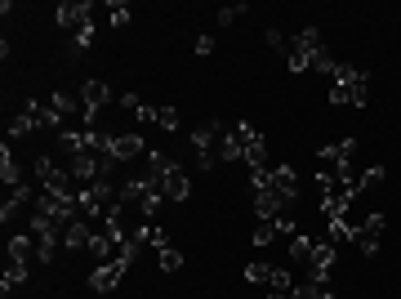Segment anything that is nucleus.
Here are the masks:
<instances>
[{
    "mask_svg": "<svg viewBox=\"0 0 401 299\" xmlns=\"http://www.w3.org/2000/svg\"><path fill=\"white\" fill-rule=\"evenodd\" d=\"M156 125H161V130H178V112H174V107H156Z\"/></svg>",
    "mask_w": 401,
    "mask_h": 299,
    "instance_id": "32",
    "label": "nucleus"
},
{
    "mask_svg": "<svg viewBox=\"0 0 401 299\" xmlns=\"http://www.w3.org/2000/svg\"><path fill=\"white\" fill-rule=\"evenodd\" d=\"M90 232H94V228H90V219H76V223H71V228L63 232V246H67V250L90 246Z\"/></svg>",
    "mask_w": 401,
    "mask_h": 299,
    "instance_id": "19",
    "label": "nucleus"
},
{
    "mask_svg": "<svg viewBox=\"0 0 401 299\" xmlns=\"http://www.w3.org/2000/svg\"><path fill=\"white\" fill-rule=\"evenodd\" d=\"M246 165L250 170H267V139H254L246 148Z\"/></svg>",
    "mask_w": 401,
    "mask_h": 299,
    "instance_id": "23",
    "label": "nucleus"
},
{
    "mask_svg": "<svg viewBox=\"0 0 401 299\" xmlns=\"http://www.w3.org/2000/svg\"><path fill=\"white\" fill-rule=\"evenodd\" d=\"M223 121H201L197 130H192V152H197V165L201 170H214L218 161V148H223Z\"/></svg>",
    "mask_w": 401,
    "mask_h": 299,
    "instance_id": "4",
    "label": "nucleus"
},
{
    "mask_svg": "<svg viewBox=\"0 0 401 299\" xmlns=\"http://www.w3.org/2000/svg\"><path fill=\"white\" fill-rule=\"evenodd\" d=\"M308 71H321V76H330V81H335L339 63H335V54H330V50H317V54H312V67H308Z\"/></svg>",
    "mask_w": 401,
    "mask_h": 299,
    "instance_id": "24",
    "label": "nucleus"
},
{
    "mask_svg": "<svg viewBox=\"0 0 401 299\" xmlns=\"http://www.w3.org/2000/svg\"><path fill=\"white\" fill-rule=\"evenodd\" d=\"M22 281H27V264H22V259H9L5 281H0V286H5V295H9V286H22Z\"/></svg>",
    "mask_w": 401,
    "mask_h": 299,
    "instance_id": "26",
    "label": "nucleus"
},
{
    "mask_svg": "<svg viewBox=\"0 0 401 299\" xmlns=\"http://www.w3.org/2000/svg\"><path fill=\"white\" fill-rule=\"evenodd\" d=\"M36 130H41V121H36L31 112H18L14 121H9V139H31Z\"/></svg>",
    "mask_w": 401,
    "mask_h": 299,
    "instance_id": "21",
    "label": "nucleus"
},
{
    "mask_svg": "<svg viewBox=\"0 0 401 299\" xmlns=\"http://www.w3.org/2000/svg\"><path fill=\"white\" fill-rule=\"evenodd\" d=\"M148 193H152V179H129V183L120 188V206H143Z\"/></svg>",
    "mask_w": 401,
    "mask_h": 299,
    "instance_id": "18",
    "label": "nucleus"
},
{
    "mask_svg": "<svg viewBox=\"0 0 401 299\" xmlns=\"http://www.w3.org/2000/svg\"><path fill=\"white\" fill-rule=\"evenodd\" d=\"M192 54H197V58H210V54H214V36H210V32H205V36H197Z\"/></svg>",
    "mask_w": 401,
    "mask_h": 299,
    "instance_id": "34",
    "label": "nucleus"
},
{
    "mask_svg": "<svg viewBox=\"0 0 401 299\" xmlns=\"http://www.w3.org/2000/svg\"><path fill=\"white\" fill-rule=\"evenodd\" d=\"M120 107H125V112H134V116H139V112H143V107H148V103H143L139 94L129 90V94H120Z\"/></svg>",
    "mask_w": 401,
    "mask_h": 299,
    "instance_id": "36",
    "label": "nucleus"
},
{
    "mask_svg": "<svg viewBox=\"0 0 401 299\" xmlns=\"http://www.w3.org/2000/svg\"><path fill=\"white\" fill-rule=\"evenodd\" d=\"M241 14H246V5H227V9H218V22L227 27V22H237Z\"/></svg>",
    "mask_w": 401,
    "mask_h": 299,
    "instance_id": "37",
    "label": "nucleus"
},
{
    "mask_svg": "<svg viewBox=\"0 0 401 299\" xmlns=\"http://www.w3.org/2000/svg\"><path fill=\"white\" fill-rule=\"evenodd\" d=\"M0 179H5L9 188H18V183H22V170H18L14 152H9V143H5V148H0Z\"/></svg>",
    "mask_w": 401,
    "mask_h": 299,
    "instance_id": "20",
    "label": "nucleus"
},
{
    "mask_svg": "<svg viewBox=\"0 0 401 299\" xmlns=\"http://www.w3.org/2000/svg\"><path fill=\"white\" fill-rule=\"evenodd\" d=\"M161 193H165V201H188L192 197V183H188L183 165H169V170L161 174Z\"/></svg>",
    "mask_w": 401,
    "mask_h": 299,
    "instance_id": "9",
    "label": "nucleus"
},
{
    "mask_svg": "<svg viewBox=\"0 0 401 299\" xmlns=\"http://www.w3.org/2000/svg\"><path fill=\"white\" fill-rule=\"evenodd\" d=\"M352 152H357V139H339V143H330V148H321L317 157H321V165H339V170H344V165L352 161Z\"/></svg>",
    "mask_w": 401,
    "mask_h": 299,
    "instance_id": "13",
    "label": "nucleus"
},
{
    "mask_svg": "<svg viewBox=\"0 0 401 299\" xmlns=\"http://www.w3.org/2000/svg\"><path fill=\"white\" fill-rule=\"evenodd\" d=\"M125 264H120V259H112V264H99L90 272V291H99V295H107V291H116L120 281H125Z\"/></svg>",
    "mask_w": 401,
    "mask_h": 299,
    "instance_id": "8",
    "label": "nucleus"
},
{
    "mask_svg": "<svg viewBox=\"0 0 401 299\" xmlns=\"http://www.w3.org/2000/svg\"><path fill=\"white\" fill-rule=\"evenodd\" d=\"M143 134H112V157H116V165L120 161H134V157H143Z\"/></svg>",
    "mask_w": 401,
    "mask_h": 299,
    "instance_id": "12",
    "label": "nucleus"
},
{
    "mask_svg": "<svg viewBox=\"0 0 401 299\" xmlns=\"http://www.w3.org/2000/svg\"><path fill=\"white\" fill-rule=\"evenodd\" d=\"M317 50H325L321 27L295 32V36H290V50H286V67H290V71H308V67H312V54H317Z\"/></svg>",
    "mask_w": 401,
    "mask_h": 299,
    "instance_id": "3",
    "label": "nucleus"
},
{
    "mask_svg": "<svg viewBox=\"0 0 401 299\" xmlns=\"http://www.w3.org/2000/svg\"><path fill=\"white\" fill-rule=\"evenodd\" d=\"M267 277H272V268H267V264H250L246 268V281H254V286H259V281L267 286Z\"/></svg>",
    "mask_w": 401,
    "mask_h": 299,
    "instance_id": "33",
    "label": "nucleus"
},
{
    "mask_svg": "<svg viewBox=\"0 0 401 299\" xmlns=\"http://www.w3.org/2000/svg\"><path fill=\"white\" fill-rule=\"evenodd\" d=\"M312 250H317V242H312V237H303V232L290 237V259H295V264H308Z\"/></svg>",
    "mask_w": 401,
    "mask_h": 299,
    "instance_id": "22",
    "label": "nucleus"
},
{
    "mask_svg": "<svg viewBox=\"0 0 401 299\" xmlns=\"http://www.w3.org/2000/svg\"><path fill=\"white\" fill-rule=\"evenodd\" d=\"M152 246L165 250V246H169V232H165V228H152Z\"/></svg>",
    "mask_w": 401,
    "mask_h": 299,
    "instance_id": "39",
    "label": "nucleus"
},
{
    "mask_svg": "<svg viewBox=\"0 0 401 299\" xmlns=\"http://www.w3.org/2000/svg\"><path fill=\"white\" fill-rule=\"evenodd\" d=\"M276 223V237H295L299 228H295V219H286V214H281V219H272Z\"/></svg>",
    "mask_w": 401,
    "mask_h": 299,
    "instance_id": "38",
    "label": "nucleus"
},
{
    "mask_svg": "<svg viewBox=\"0 0 401 299\" xmlns=\"http://www.w3.org/2000/svg\"><path fill=\"white\" fill-rule=\"evenodd\" d=\"M366 99H370V81H366V71L339 63L335 81H330V103H335V107H366Z\"/></svg>",
    "mask_w": 401,
    "mask_h": 299,
    "instance_id": "2",
    "label": "nucleus"
},
{
    "mask_svg": "<svg viewBox=\"0 0 401 299\" xmlns=\"http://www.w3.org/2000/svg\"><path fill=\"white\" fill-rule=\"evenodd\" d=\"M169 165H174V161H169L165 152H148V179H152V183H161V174L169 170Z\"/></svg>",
    "mask_w": 401,
    "mask_h": 299,
    "instance_id": "27",
    "label": "nucleus"
},
{
    "mask_svg": "<svg viewBox=\"0 0 401 299\" xmlns=\"http://www.w3.org/2000/svg\"><path fill=\"white\" fill-rule=\"evenodd\" d=\"M9 259H22V264L41 259V246H36V237H31V232H18V237H9Z\"/></svg>",
    "mask_w": 401,
    "mask_h": 299,
    "instance_id": "15",
    "label": "nucleus"
},
{
    "mask_svg": "<svg viewBox=\"0 0 401 299\" xmlns=\"http://www.w3.org/2000/svg\"><path fill=\"white\" fill-rule=\"evenodd\" d=\"M267 45H272V50H290V36L286 32H276V27H267V36H263Z\"/></svg>",
    "mask_w": 401,
    "mask_h": 299,
    "instance_id": "35",
    "label": "nucleus"
},
{
    "mask_svg": "<svg viewBox=\"0 0 401 299\" xmlns=\"http://www.w3.org/2000/svg\"><path fill=\"white\" fill-rule=\"evenodd\" d=\"M129 18H134V9L125 5V0H112V5H107V22H112V27H125Z\"/></svg>",
    "mask_w": 401,
    "mask_h": 299,
    "instance_id": "28",
    "label": "nucleus"
},
{
    "mask_svg": "<svg viewBox=\"0 0 401 299\" xmlns=\"http://www.w3.org/2000/svg\"><path fill=\"white\" fill-rule=\"evenodd\" d=\"M272 242H276V223L259 219V228H254V246H272Z\"/></svg>",
    "mask_w": 401,
    "mask_h": 299,
    "instance_id": "29",
    "label": "nucleus"
},
{
    "mask_svg": "<svg viewBox=\"0 0 401 299\" xmlns=\"http://www.w3.org/2000/svg\"><path fill=\"white\" fill-rule=\"evenodd\" d=\"M379 237H384V214H366V223L357 228V250L370 259L379 250Z\"/></svg>",
    "mask_w": 401,
    "mask_h": 299,
    "instance_id": "10",
    "label": "nucleus"
},
{
    "mask_svg": "<svg viewBox=\"0 0 401 299\" xmlns=\"http://www.w3.org/2000/svg\"><path fill=\"white\" fill-rule=\"evenodd\" d=\"M80 214L90 223H112L120 219V193L112 188V179H99V183L80 188Z\"/></svg>",
    "mask_w": 401,
    "mask_h": 299,
    "instance_id": "1",
    "label": "nucleus"
},
{
    "mask_svg": "<svg viewBox=\"0 0 401 299\" xmlns=\"http://www.w3.org/2000/svg\"><path fill=\"white\" fill-rule=\"evenodd\" d=\"M330 246H348V242H357V228H352V219L348 214H335L330 219V237H325Z\"/></svg>",
    "mask_w": 401,
    "mask_h": 299,
    "instance_id": "16",
    "label": "nucleus"
},
{
    "mask_svg": "<svg viewBox=\"0 0 401 299\" xmlns=\"http://www.w3.org/2000/svg\"><path fill=\"white\" fill-rule=\"evenodd\" d=\"M286 206L290 201L276 193V188H259V193H254V214H259V219H281Z\"/></svg>",
    "mask_w": 401,
    "mask_h": 299,
    "instance_id": "11",
    "label": "nucleus"
},
{
    "mask_svg": "<svg viewBox=\"0 0 401 299\" xmlns=\"http://www.w3.org/2000/svg\"><path fill=\"white\" fill-rule=\"evenodd\" d=\"M90 14H94L90 0H63V5L54 9V18H58V27H63V32H80L85 22H94Z\"/></svg>",
    "mask_w": 401,
    "mask_h": 299,
    "instance_id": "6",
    "label": "nucleus"
},
{
    "mask_svg": "<svg viewBox=\"0 0 401 299\" xmlns=\"http://www.w3.org/2000/svg\"><path fill=\"white\" fill-rule=\"evenodd\" d=\"M384 179H388V170H384V165H370L366 174H357V193H370V188H379Z\"/></svg>",
    "mask_w": 401,
    "mask_h": 299,
    "instance_id": "25",
    "label": "nucleus"
},
{
    "mask_svg": "<svg viewBox=\"0 0 401 299\" xmlns=\"http://www.w3.org/2000/svg\"><path fill=\"white\" fill-rule=\"evenodd\" d=\"M267 291L290 295V291H295V286H290V272H286V268H272V277H267Z\"/></svg>",
    "mask_w": 401,
    "mask_h": 299,
    "instance_id": "30",
    "label": "nucleus"
},
{
    "mask_svg": "<svg viewBox=\"0 0 401 299\" xmlns=\"http://www.w3.org/2000/svg\"><path fill=\"white\" fill-rule=\"evenodd\" d=\"M272 188H276L286 201H295V197H299V174H295V165H272Z\"/></svg>",
    "mask_w": 401,
    "mask_h": 299,
    "instance_id": "14",
    "label": "nucleus"
},
{
    "mask_svg": "<svg viewBox=\"0 0 401 299\" xmlns=\"http://www.w3.org/2000/svg\"><path fill=\"white\" fill-rule=\"evenodd\" d=\"M50 107L58 112V121H67V116H76V112H80V94L58 90V94H50Z\"/></svg>",
    "mask_w": 401,
    "mask_h": 299,
    "instance_id": "17",
    "label": "nucleus"
},
{
    "mask_svg": "<svg viewBox=\"0 0 401 299\" xmlns=\"http://www.w3.org/2000/svg\"><path fill=\"white\" fill-rule=\"evenodd\" d=\"M178 268H183V255H178L174 246H165L161 250V272H178Z\"/></svg>",
    "mask_w": 401,
    "mask_h": 299,
    "instance_id": "31",
    "label": "nucleus"
},
{
    "mask_svg": "<svg viewBox=\"0 0 401 299\" xmlns=\"http://www.w3.org/2000/svg\"><path fill=\"white\" fill-rule=\"evenodd\" d=\"M339 264V246H330V242H317V250H312V259H308V268H312V277L308 281H330V268Z\"/></svg>",
    "mask_w": 401,
    "mask_h": 299,
    "instance_id": "7",
    "label": "nucleus"
},
{
    "mask_svg": "<svg viewBox=\"0 0 401 299\" xmlns=\"http://www.w3.org/2000/svg\"><path fill=\"white\" fill-rule=\"evenodd\" d=\"M80 103H85V130H99V112L112 103V90L103 81H85L80 85Z\"/></svg>",
    "mask_w": 401,
    "mask_h": 299,
    "instance_id": "5",
    "label": "nucleus"
}]
</instances>
